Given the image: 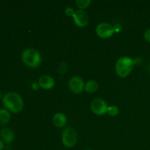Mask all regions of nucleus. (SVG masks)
Here are the masks:
<instances>
[{
	"mask_svg": "<svg viewBox=\"0 0 150 150\" xmlns=\"http://www.w3.org/2000/svg\"><path fill=\"white\" fill-rule=\"evenodd\" d=\"M2 104L10 112L18 114L22 111L24 106L23 98L17 92H9L2 98Z\"/></svg>",
	"mask_w": 150,
	"mask_h": 150,
	"instance_id": "obj_1",
	"label": "nucleus"
},
{
	"mask_svg": "<svg viewBox=\"0 0 150 150\" xmlns=\"http://www.w3.org/2000/svg\"><path fill=\"white\" fill-rule=\"evenodd\" d=\"M134 60L129 57H120L115 64V71L120 78H126L130 74L134 67Z\"/></svg>",
	"mask_w": 150,
	"mask_h": 150,
	"instance_id": "obj_2",
	"label": "nucleus"
},
{
	"mask_svg": "<svg viewBox=\"0 0 150 150\" xmlns=\"http://www.w3.org/2000/svg\"><path fill=\"white\" fill-rule=\"evenodd\" d=\"M21 59L24 64L31 68L39 67L42 62V58L39 51L32 48H27L22 53Z\"/></svg>",
	"mask_w": 150,
	"mask_h": 150,
	"instance_id": "obj_3",
	"label": "nucleus"
},
{
	"mask_svg": "<svg viewBox=\"0 0 150 150\" xmlns=\"http://www.w3.org/2000/svg\"><path fill=\"white\" fill-rule=\"evenodd\" d=\"M78 142V136L76 130L71 127L64 129L62 134V142L67 148H72L76 146Z\"/></svg>",
	"mask_w": 150,
	"mask_h": 150,
	"instance_id": "obj_4",
	"label": "nucleus"
},
{
	"mask_svg": "<svg viewBox=\"0 0 150 150\" xmlns=\"http://www.w3.org/2000/svg\"><path fill=\"white\" fill-rule=\"evenodd\" d=\"M108 105L102 98H95L91 102V111L98 116H103L107 113Z\"/></svg>",
	"mask_w": 150,
	"mask_h": 150,
	"instance_id": "obj_5",
	"label": "nucleus"
},
{
	"mask_svg": "<svg viewBox=\"0 0 150 150\" xmlns=\"http://www.w3.org/2000/svg\"><path fill=\"white\" fill-rule=\"evenodd\" d=\"M96 34L99 38L103 39L109 38L114 35V28L108 23H100L96 27Z\"/></svg>",
	"mask_w": 150,
	"mask_h": 150,
	"instance_id": "obj_6",
	"label": "nucleus"
},
{
	"mask_svg": "<svg viewBox=\"0 0 150 150\" xmlns=\"http://www.w3.org/2000/svg\"><path fill=\"white\" fill-rule=\"evenodd\" d=\"M85 83L83 79L79 76H73L68 81V87L74 94H80L84 90Z\"/></svg>",
	"mask_w": 150,
	"mask_h": 150,
	"instance_id": "obj_7",
	"label": "nucleus"
},
{
	"mask_svg": "<svg viewBox=\"0 0 150 150\" xmlns=\"http://www.w3.org/2000/svg\"><path fill=\"white\" fill-rule=\"evenodd\" d=\"M73 19L75 24L81 28L86 27L89 23V16H88L87 13L84 10H76L74 16H73Z\"/></svg>",
	"mask_w": 150,
	"mask_h": 150,
	"instance_id": "obj_8",
	"label": "nucleus"
},
{
	"mask_svg": "<svg viewBox=\"0 0 150 150\" xmlns=\"http://www.w3.org/2000/svg\"><path fill=\"white\" fill-rule=\"evenodd\" d=\"M38 84L42 89L49 90L54 88L55 85V81L49 75H43L38 80Z\"/></svg>",
	"mask_w": 150,
	"mask_h": 150,
	"instance_id": "obj_9",
	"label": "nucleus"
},
{
	"mask_svg": "<svg viewBox=\"0 0 150 150\" xmlns=\"http://www.w3.org/2000/svg\"><path fill=\"white\" fill-rule=\"evenodd\" d=\"M0 136L4 143L10 144L13 143L15 139L14 132L9 127H4L0 130Z\"/></svg>",
	"mask_w": 150,
	"mask_h": 150,
	"instance_id": "obj_10",
	"label": "nucleus"
},
{
	"mask_svg": "<svg viewBox=\"0 0 150 150\" xmlns=\"http://www.w3.org/2000/svg\"><path fill=\"white\" fill-rule=\"evenodd\" d=\"M53 124L57 127H62L67 123V117L62 113H57L52 118Z\"/></svg>",
	"mask_w": 150,
	"mask_h": 150,
	"instance_id": "obj_11",
	"label": "nucleus"
},
{
	"mask_svg": "<svg viewBox=\"0 0 150 150\" xmlns=\"http://www.w3.org/2000/svg\"><path fill=\"white\" fill-rule=\"evenodd\" d=\"M10 112L6 108H0V125H4L10 121Z\"/></svg>",
	"mask_w": 150,
	"mask_h": 150,
	"instance_id": "obj_12",
	"label": "nucleus"
},
{
	"mask_svg": "<svg viewBox=\"0 0 150 150\" xmlns=\"http://www.w3.org/2000/svg\"><path fill=\"white\" fill-rule=\"evenodd\" d=\"M99 87L98 82L95 80H89L85 83L84 90L88 93H94L97 92Z\"/></svg>",
	"mask_w": 150,
	"mask_h": 150,
	"instance_id": "obj_13",
	"label": "nucleus"
},
{
	"mask_svg": "<svg viewBox=\"0 0 150 150\" xmlns=\"http://www.w3.org/2000/svg\"><path fill=\"white\" fill-rule=\"evenodd\" d=\"M92 3L91 0H76V4L78 7L79 8V10H83L84 9L87 8L89 7V5Z\"/></svg>",
	"mask_w": 150,
	"mask_h": 150,
	"instance_id": "obj_14",
	"label": "nucleus"
},
{
	"mask_svg": "<svg viewBox=\"0 0 150 150\" xmlns=\"http://www.w3.org/2000/svg\"><path fill=\"white\" fill-rule=\"evenodd\" d=\"M107 113H108V114L109 116L114 117H116V116L118 115L119 113H120V109H119V108L117 106L112 105H111V106L108 107Z\"/></svg>",
	"mask_w": 150,
	"mask_h": 150,
	"instance_id": "obj_15",
	"label": "nucleus"
},
{
	"mask_svg": "<svg viewBox=\"0 0 150 150\" xmlns=\"http://www.w3.org/2000/svg\"><path fill=\"white\" fill-rule=\"evenodd\" d=\"M67 64H66L65 62H62L61 64L59 65V73L61 75L62 74H64V73L67 72Z\"/></svg>",
	"mask_w": 150,
	"mask_h": 150,
	"instance_id": "obj_16",
	"label": "nucleus"
},
{
	"mask_svg": "<svg viewBox=\"0 0 150 150\" xmlns=\"http://www.w3.org/2000/svg\"><path fill=\"white\" fill-rule=\"evenodd\" d=\"M75 13H76V11H75V10L73 7H67V8L65 9V10H64V13H65L66 16H68V17H73Z\"/></svg>",
	"mask_w": 150,
	"mask_h": 150,
	"instance_id": "obj_17",
	"label": "nucleus"
},
{
	"mask_svg": "<svg viewBox=\"0 0 150 150\" xmlns=\"http://www.w3.org/2000/svg\"><path fill=\"white\" fill-rule=\"evenodd\" d=\"M144 38L146 42L150 43V28L145 31V32L144 33Z\"/></svg>",
	"mask_w": 150,
	"mask_h": 150,
	"instance_id": "obj_18",
	"label": "nucleus"
},
{
	"mask_svg": "<svg viewBox=\"0 0 150 150\" xmlns=\"http://www.w3.org/2000/svg\"><path fill=\"white\" fill-rule=\"evenodd\" d=\"M4 142H3V141L0 139V150H2L3 149H4Z\"/></svg>",
	"mask_w": 150,
	"mask_h": 150,
	"instance_id": "obj_19",
	"label": "nucleus"
},
{
	"mask_svg": "<svg viewBox=\"0 0 150 150\" xmlns=\"http://www.w3.org/2000/svg\"><path fill=\"white\" fill-rule=\"evenodd\" d=\"M1 92H0V100H1Z\"/></svg>",
	"mask_w": 150,
	"mask_h": 150,
	"instance_id": "obj_20",
	"label": "nucleus"
},
{
	"mask_svg": "<svg viewBox=\"0 0 150 150\" xmlns=\"http://www.w3.org/2000/svg\"><path fill=\"white\" fill-rule=\"evenodd\" d=\"M86 150H92V149H86Z\"/></svg>",
	"mask_w": 150,
	"mask_h": 150,
	"instance_id": "obj_21",
	"label": "nucleus"
}]
</instances>
